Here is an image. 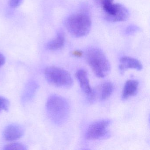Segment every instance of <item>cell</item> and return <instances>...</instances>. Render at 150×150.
Listing matches in <instances>:
<instances>
[{"mask_svg": "<svg viewBox=\"0 0 150 150\" xmlns=\"http://www.w3.org/2000/svg\"><path fill=\"white\" fill-rule=\"evenodd\" d=\"M92 26V21L88 15L86 13L74 14L68 17L66 22V26L68 32L73 36L81 38L89 33Z\"/></svg>", "mask_w": 150, "mask_h": 150, "instance_id": "3", "label": "cell"}, {"mask_svg": "<svg viewBox=\"0 0 150 150\" xmlns=\"http://www.w3.org/2000/svg\"><path fill=\"white\" fill-rule=\"evenodd\" d=\"M46 108L49 117L56 124L63 125L68 119L70 106L64 97L57 95H52L47 100Z\"/></svg>", "mask_w": 150, "mask_h": 150, "instance_id": "1", "label": "cell"}, {"mask_svg": "<svg viewBox=\"0 0 150 150\" xmlns=\"http://www.w3.org/2000/svg\"><path fill=\"white\" fill-rule=\"evenodd\" d=\"M110 123L109 119H102L93 123L87 130L86 138L88 140H95L108 137L109 135L108 129Z\"/></svg>", "mask_w": 150, "mask_h": 150, "instance_id": "6", "label": "cell"}, {"mask_svg": "<svg viewBox=\"0 0 150 150\" xmlns=\"http://www.w3.org/2000/svg\"><path fill=\"white\" fill-rule=\"evenodd\" d=\"M99 96L101 100H107L113 93L114 86L111 82L106 81L103 82L99 87Z\"/></svg>", "mask_w": 150, "mask_h": 150, "instance_id": "11", "label": "cell"}, {"mask_svg": "<svg viewBox=\"0 0 150 150\" xmlns=\"http://www.w3.org/2000/svg\"><path fill=\"white\" fill-rule=\"evenodd\" d=\"M143 67L140 61L134 58L124 57L120 59L119 68L121 73H123L129 69H134L138 71L142 70Z\"/></svg>", "mask_w": 150, "mask_h": 150, "instance_id": "9", "label": "cell"}, {"mask_svg": "<svg viewBox=\"0 0 150 150\" xmlns=\"http://www.w3.org/2000/svg\"><path fill=\"white\" fill-rule=\"evenodd\" d=\"M6 62V59L3 54L0 53V68L4 65Z\"/></svg>", "mask_w": 150, "mask_h": 150, "instance_id": "16", "label": "cell"}, {"mask_svg": "<svg viewBox=\"0 0 150 150\" xmlns=\"http://www.w3.org/2000/svg\"><path fill=\"white\" fill-rule=\"evenodd\" d=\"M86 58L97 77L104 78L109 73L110 64L107 57L100 50L96 48L90 49L86 53Z\"/></svg>", "mask_w": 150, "mask_h": 150, "instance_id": "2", "label": "cell"}, {"mask_svg": "<svg viewBox=\"0 0 150 150\" xmlns=\"http://www.w3.org/2000/svg\"><path fill=\"white\" fill-rule=\"evenodd\" d=\"M64 43V35L62 33H59L54 39L47 44L46 47L50 50L57 51L62 49Z\"/></svg>", "mask_w": 150, "mask_h": 150, "instance_id": "12", "label": "cell"}, {"mask_svg": "<svg viewBox=\"0 0 150 150\" xmlns=\"http://www.w3.org/2000/svg\"><path fill=\"white\" fill-rule=\"evenodd\" d=\"M74 54L77 56H80L81 55V53L79 52L76 51L74 52Z\"/></svg>", "mask_w": 150, "mask_h": 150, "instance_id": "17", "label": "cell"}, {"mask_svg": "<svg viewBox=\"0 0 150 150\" xmlns=\"http://www.w3.org/2000/svg\"><path fill=\"white\" fill-rule=\"evenodd\" d=\"M139 82L134 80L127 81L125 85L122 93V99L126 100L129 97L134 96L137 92Z\"/></svg>", "mask_w": 150, "mask_h": 150, "instance_id": "10", "label": "cell"}, {"mask_svg": "<svg viewBox=\"0 0 150 150\" xmlns=\"http://www.w3.org/2000/svg\"><path fill=\"white\" fill-rule=\"evenodd\" d=\"M44 74L47 81L55 86L69 88L73 83L70 74L59 67H49L45 70Z\"/></svg>", "mask_w": 150, "mask_h": 150, "instance_id": "4", "label": "cell"}, {"mask_svg": "<svg viewBox=\"0 0 150 150\" xmlns=\"http://www.w3.org/2000/svg\"><path fill=\"white\" fill-rule=\"evenodd\" d=\"M10 106L9 101L5 97L0 96V112L8 111Z\"/></svg>", "mask_w": 150, "mask_h": 150, "instance_id": "14", "label": "cell"}, {"mask_svg": "<svg viewBox=\"0 0 150 150\" xmlns=\"http://www.w3.org/2000/svg\"><path fill=\"white\" fill-rule=\"evenodd\" d=\"M24 132V129L21 126L13 124L6 127L3 132V137L7 141H14L21 138Z\"/></svg>", "mask_w": 150, "mask_h": 150, "instance_id": "8", "label": "cell"}, {"mask_svg": "<svg viewBox=\"0 0 150 150\" xmlns=\"http://www.w3.org/2000/svg\"><path fill=\"white\" fill-rule=\"evenodd\" d=\"M5 150H27V146L20 143H12L5 146L4 147Z\"/></svg>", "mask_w": 150, "mask_h": 150, "instance_id": "13", "label": "cell"}, {"mask_svg": "<svg viewBox=\"0 0 150 150\" xmlns=\"http://www.w3.org/2000/svg\"><path fill=\"white\" fill-rule=\"evenodd\" d=\"M104 13L105 19L113 22L124 21L128 19L129 13L128 9L123 5L110 2L101 6Z\"/></svg>", "mask_w": 150, "mask_h": 150, "instance_id": "5", "label": "cell"}, {"mask_svg": "<svg viewBox=\"0 0 150 150\" xmlns=\"http://www.w3.org/2000/svg\"><path fill=\"white\" fill-rule=\"evenodd\" d=\"M76 77L88 100L90 102L93 101L95 99L96 94L90 86L86 71L84 69H80L76 72Z\"/></svg>", "mask_w": 150, "mask_h": 150, "instance_id": "7", "label": "cell"}, {"mask_svg": "<svg viewBox=\"0 0 150 150\" xmlns=\"http://www.w3.org/2000/svg\"><path fill=\"white\" fill-rule=\"evenodd\" d=\"M23 0H9V5L11 7H18L20 6L23 2Z\"/></svg>", "mask_w": 150, "mask_h": 150, "instance_id": "15", "label": "cell"}]
</instances>
